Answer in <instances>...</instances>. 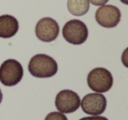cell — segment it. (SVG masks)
Listing matches in <instances>:
<instances>
[{
	"instance_id": "obj_9",
	"label": "cell",
	"mask_w": 128,
	"mask_h": 120,
	"mask_svg": "<svg viewBox=\"0 0 128 120\" xmlns=\"http://www.w3.org/2000/svg\"><path fill=\"white\" fill-rule=\"evenodd\" d=\"M20 26L15 17L12 15H2L0 16V38L9 39L18 32Z\"/></svg>"
},
{
	"instance_id": "obj_8",
	"label": "cell",
	"mask_w": 128,
	"mask_h": 120,
	"mask_svg": "<svg viewBox=\"0 0 128 120\" xmlns=\"http://www.w3.org/2000/svg\"><path fill=\"white\" fill-rule=\"evenodd\" d=\"M84 112L91 116H98L104 112L106 109V98L101 93H90L82 98L80 104Z\"/></svg>"
},
{
	"instance_id": "obj_1",
	"label": "cell",
	"mask_w": 128,
	"mask_h": 120,
	"mask_svg": "<svg viewBox=\"0 0 128 120\" xmlns=\"http://www.w3.org/2000/svg\"><path fill=\"white\" fill-rule=\"evenodd\" d=\"M28 70L34 77L49 78L58 71V64L49 55L39 54L32 57L28 64Z\"/></svg>"
},
{
	"instance_id": "obj_3",
	"label": "cell",
	"mask_w": 128,
	"mask_h": 120,
	"mask_svg": "<svg viewBox=\"0 0 128 120\" xmlns=\"http://www.w3.org/2000/svg\"><path fill=\"white\" fill-rule=\"evenodd\" d=\"M88 86L93 91L104 93L110 90L113 84V77L109 70L104 68H96L89 73Z\"/></svg>"
},
{
	"instance_id": "obj_14",
	"label": "cell",
	"mask_w": 128,
	"mask_h": 120,
	"mask_svg": "<svg viewBox=\"0 0 128 120\" xmlns=\"http://www.w3.org/2000/svg\"><path fill=\"white\" fill-rule=\"evenodd\" d=\"M2 99H3V94H2L1 90H0V104H1V102H2Z\"/></svg>"
},
{
	"instance_id": "obj_7",
	"label": "cell",
	"mask_w": 128,
	"mask_h": 120,
	"mask_svg": "<svg viewBox=\"0 0 128 120\" xmlns=\"http://www.w3.org/2000/svg\"><path fill=\"white\" fill-rule=\"evenodd\" d=\"M60 27L56 21L52 18H42L38 21L35 26V34L43 42H52L59 35Z\"/></svg>"
},
{
	"instance_id": "obj_6",
	"label": "cell",
	"mask_w": 128,
	"mask_h": 120,
	"mask_svg": "<svg viewBox=\"0 0 128 120\" xmlns=\"http://www.w3.org/2000/svg\"><path fill=\"white\" fill-rule=\"evenodd\" d=\"M81 99L75 91L64 90L60 91L55 97V106L62 113H72L80 107Z\"/></svg>"
},
{
	"instance_id": "obj_11",
	"label": "cell",
	"mask_w": 128,
	"mask_h": 120,
	"mask_svg": "<svg viewBox=\"0 0 128 120\" xmlns=\"http://www.w3.org/2000/svg\"><path fill=\"white\" fill-rule=\"evenodd\" d=\"M45 120H68L67 116L62 112H51L46 116Z\"/></svg>"
},
{
	"instance_id": "obj_13",
	"label": "cell",
	"mask_w": 128,
	"mask_h": 120,
	"mask_svg": "<svg viewBox=\"0 0 128 120\" xmlns=\"http://www.w3.org/2000/svg\"><path fill=\"white\" fill-rule=\"evenodd\" d=\"M109 0H89V2H90L93 6H104L105 4Z\"/></svg>"
},
{
	"instance_id": "obj_4",
	"label": "cell",
	"mask_w": 128,
	"mask_h": 120,
	"mask_svg": "<svg viewBox=\"0 0 128 120\" xmlns=\"http://www.w3.org/2000/svg\"><path fill=\"white\" fill-rule=\"evenodd\" d=\"M62 35L65 40L73 45H81L88 39V27L79 20H72L67 22L62 28Z\"/></svg>"
},
{
	"instance_id": "obj_10",
	"label": "cell",
	"mask_w": 128,
	"mask_h": 120,
	"mask_svg": "<svg viewBox=\"0 0 128 120\" xmlns=\"http://www.w3.org/2000/svg\"><path fill=\"white\" fill-rule=\"evenodd\" d=\"M67 7L71 14L75 16H84L90 9L89 0H68Z\"/></svg>"
},
{
	"instance_id": "obj_2",
	"label": "cell",
	"mask_w": 128,
	"mask_h": 120,
	"mask_svg": "<svg viewBox=\"0 0 128 120\" xmlns=\"http://www.w3.org/2000/svg\"><path fill=\"white\" fill-rule=\"evenodd\" d=\"M23 76V67L14 59L4 60L0 66V82L4 86H15L21 81Z\"/></svg>"
},
{
	"instance_id": "obj_15",
	"label": "cell",
	"mask_w": 128,
	"mask_h": 120,
	"mask_svg": "<svg viewBox=\"0 0 128 120\" xmlns=\"http://www.w3.org/2000/svg\"><path fill=\"white\" fill-rule=\"evenodd\" d=\"M120 1L123 3V4H128V0H120Z\"/></svg>"
},
{
	"instance_id": "obj_12",
	"label": "cell",
	"mask_w": 128,
	"mask_h": 120,
	"mask_svg": "<svg viewBox=\"0 0 128 120\" xmlns=\"http://www.w3.org/2000/svg\"><path fill=\"white\" fill-rule=\"evenodd\" d=\"M79 120H108L104 116H86V118H82Z\"/></svg>"
},
{
	"instance_id": "obj_5",
	"label": "cell",
	"mask_w": 128,
	"mask_h": 120,
	"mask_svg": "<svg viewBox=\"0 0 128 120\" xmlns=\"http://www.w3.org/2000/svg\"><path fill=\"white\" fill-rule=\"evenodd\" d=\"M98 25L105 28H112L118 26L121 20V12L118 7L112 4H104L96 11L95 14Z\"/></svg>"
}]
</instances>
